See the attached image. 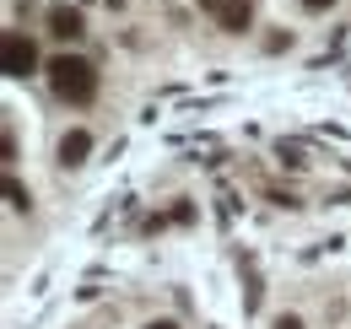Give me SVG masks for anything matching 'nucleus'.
<instances>
[{
  "mask_svg": "<svg viewBox=\"0 0 351 329\" xmlns=\"http://www.w3.org/2000/svg\"><path fill=\"white\" fill-rule=\"evenodd\" d=\"M44 71H49V86H54L60 103H92L97 97V65L82 60V54H54Z\"/></svg>",
  "mask_w": 351,
  "mask_h": 329,
  "instance_id": "1",
  "label": "nucleus"
},
{
  "mask_svg": "<svg viewBox=\"0 0 351 329\" xmlns=\"http://www.w3.org/2000/svg\"><path fill=\"white\" fill-rule=\"evenodd\" d=\"M0 71H5L11 82H22V76L38 71V49H33L27 33H5V38H0Z\"/></svg>",
  "mask_w": 351,
  "mask_h": 329,
  "instance_id": "2",
  "label": "nucleus"
},
{
  "mask_svg": "<svg viewBox=\"0 0 351 329\" xmlns=\"http://www.w3.org/2000/svg\"><path fill=\"white\" fill-rule=\"evenodd\" d=\"M49 33H54V38H82L87 22H82L76 5H49Z\"/></svg>",
  "mask_w": 351,
  "mask_h": 329,
  "instance_id": "3",
  "label": "nucleus"
},
{
  "mask_svg": "<svg viewBox=\"0 0 351 329\" xmlns=\"http://www.w3.org/2000/svg\"><path fill=\"white\" fill-rule=\"evenodd\" d=\"M87 151H92V135H87V130H65V141H60V162L76 167V162H87Z\"/></svg>",
  "mask_w": 351,
  "mask_h": 329,
  "instance_id": "4",
  "label": "nucleus"
},
{
  "mask_svg": "<svg viewBox=\"0 0 351 329\" xmlns=\"http://www.w3.org/2000/svg\"><path fill=\"white\" fill-rule=\"evenodd\" d=\"M217 16H221V27H227V33H243V27H249V16H254V5H249V0H221Z\"/></svg>",
  "mask_w": 351,
  "mask_h": 329,
  "instance_id": "5",
  "label": "nucleus"
},
{
  "mask_svg": "<svg viewBox=\"0 0 351 329\" xmlns=\"http://www.w3.org/2000/svg\"><path fill=\"white\" fill-rule=\"evenodd\" d=\"M5 200H11V210H27L33 200H27V189L16 184V178H5Z\"/></svg>",
  "mask_w": 351,
  "mask_h": 329,
  "instance_id": "6",
  "label": "nucleus"
},
{
  "mask_svg": "<svg viewBox=\"0 0 351 329\" xmlns=\"http://www.w3.org/2000/svg\"><path fill=\"white\" fill-rule=\"evenodd\" d=\"M298 5H303V11H330L335 0H298Z\"/></svg>",
  "mask_w": 351,
  "mask_h": 329,
  "instance_id": "7",
  "label": "nucleus"
},
{
  "mask_svg": "<svg viewBox=\"0 0 351 329\" xmlns=\"http://www.w3.org/2000/svg\"><path fill=\"white\" fill-rule=\"evenodd\" d=\"M276 329H303V319H292V313H287V319H276Z\"/></svg>",
  "mask_w": 351,
  "mask_h": 329,
  "instance_id": "8",
  "label": "nucleus"
},
{
  "mask_svg": "<svg viewBox=\"0 0 351 329\" xmlns=\"http://www.w3.org/2000/svg\"><path fill=\"white\" fill-rule=\"evenodd\" d=\"M146 329H178V324H173V319H157V324H146Z\"/></svg>",
  "mask_w": 351,
  "mask_h": 329,
  "instance_id": "9",
  "label": "nucleus"
},
{
  "mask_svg": "<svg viewBox=\"0 0 351 329\" xmlns=\"http://www.w3.org/2000/svg\"><path fill=\"white\" fill-rule=\"evenodd\" d=\"M200 5H221V0H200Z\"/></svg>",
  "mask_w": 351,
  "mask_h": 329,
  "instance_id": "10",
  "label": "nucleus"
},
{
  "mask_svg": "<svg viewBox=\"0 0 351 329\" xmlns=\"http://www.w3.org/2000/svg\"><path fill=\"white\" fill-rule=\"evenodd\" d=\"M108 5H125V0H108Z\"/></svg>",
  "mask_w": 351,
  "mask_h": 329,
  "instance_id": "11",
  "label": "nucleus"
}]
</instances>
